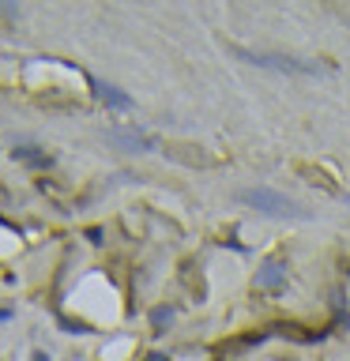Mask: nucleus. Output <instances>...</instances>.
Masks as SVG:
<instances>
[{
	"mask_svg": "<svg viewBox=\"0 0 350 361\" xmlns=\"http://www.w3.org/2000/svg\"><path fill=\"white\" fill-rule=\"evenodd\" d=\"M98 94H102V102H109V106H117V109H129V106H132V102L124 98L121 91H113V87H102V83H98Z\"/></svg>",
	"mask_w": 350,
	"mask_h": 361,
	"instance_id": "nucleus-4",
	"label": "nucleus"
},
{
	"mask_svg": "<svg viewBox=\"0 0 350 361\" xmlns=\"http://www.w3.org/2000/svg\"><path fill=\"white\" fill-rule=\"evenodd\" d=\"M256 283L264 286V290H279V286H283V263L279 260H267L264 267H260Z\"/></svg>",
	"mask_w": 350,
	"mask_h": 361,
	"instance_id": "nucleus-3",
	"label": "nucleus"
},
{
	"mask_svg": "<svg viewBox=\"0 0 350 361\" xmlns=\"http://www.w3.org/2000/svg\"><path fill=\"white\" fill-rule=\"evenodd\" d=\"M230 53L256 68H272V72H290V76H320L324 64L316 61H301V57H286V53H260V50H241V45H230Z\"/></svg>",
	"mask_w": 350,
	"mask_h": 361,
	"instance_id": "nucleus-2",
	"label": "nucleus"
},
{
	"mask_svg": "<svg viewBox=\"0 0 350 361\" xmlns=\"http://www.w3.org/2000/svg\"><path fill=\"white\" fill-rule=\"evenodd\" d=\"M237 199L256 207L260 215H272V219H309V207H301L298 199L283 196V192H275V188H241Z\"/></svg>",
	"mask_w": 350,
	"mask_h": 361,
	"instance_id": "nucleus-1",
	"label": "nucleus"
}]
</instances>
